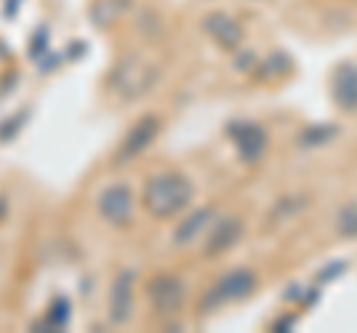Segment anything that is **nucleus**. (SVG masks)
Returning <instances> with one entry per match:
<instances>
[{"mask_svg":"<svg viewBox=\"0 0 357 333\" xmlns=\"http://www.w3.org/2000/svg\"><path fill=\"white\" fill-rule=\"evenodd\" d=\"M185 199H188V185L182 179H176V176H161L158 182H152L149 203L152 208H158V215H170Z\"/></svg>","mask_w":357,"mask_h":333,"instance_id":"nucleus-1","label":"nucleus"}]
</instances>
